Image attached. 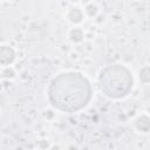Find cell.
Segmentation results:
<instances>
[{"instance_id": "cell-3", "label": "cell", "mask_w": 150, "mask_h": 150, "mask_svg": "<svg viewBox=\"0 0 150 150\" xmlns=\"http://www.w3.org/2000/svg\"><path fill=\"white\" fill-rule=\"evenodd\" d=\"M13 59H14V53L9 47L4 46L0 48V62L1 63H5V64L11 63Z\"/></svg>"}, {"instance_id": "cell-2", "label": "cell", "mask_w": 150, "mask_h": 150, "mask_svg": "<svg viewBox=\"0 0 150 150\" xmlns=\"http://www.w3.org/2000/svg\"><path fill=\"white\" fill-rule=\"evenodd\" d=\"M98 81L101 90L110 98L124 97L132 88V75L128 68L121 64L105 67L101 71Z\"/></svg>"}, {"instance_id": "cell-1", "label": "cell", "mask_w": 150, "mask_h": 150, "mask_svg": "<svg viewBox=\"0 0 150 150\" xmlns=\"http://www.w3.org/2000/svg\"><path fill=\"white\" fill-rule=\"evenodd\" d=\"M48 98L57 110L75 112L89 103L91 86L87 77L80 73H62L50 82Z\"/></svg>"}]
</instances>
